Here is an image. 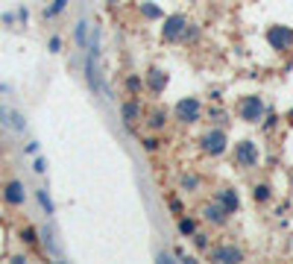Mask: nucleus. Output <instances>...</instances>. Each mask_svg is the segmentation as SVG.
<instances>
[{
    "label": "nucleus",
    "instance_id": "nucleus-1",
    "mask_svg": "<svg viewBox=\"0 0 293 264\" xmlns=\"http://www.w3.org/2000/svg\"><path fill=\"white\" fill-rule=\"evenodd\" d=\"M237 112H241V118L244 120H261V115H264V103H261L258 97H244V100L237 103Z\"/></svg>",
    "mask_w": 293,
    "mask_h": 264
},
{
    "label": "nucleus",
    "instance_id": "nucleus-2",
    "mask_svg": "<svg viewBox=\"0 0 293 264\" xmlns=\"http://www.w3.org/2000/svg\"><path fill=\"white\" fill-rule=\"evenodd\" d=\"M176 118L182 120V123H191V120L199 118V100L194 97H185V100H179V106H176Z\"/></svg>",
    "mask_w": 293,
    "mask_h": 264
},
{
    "label": "nucleus",
    "instance_id": "nucleus-3",
    "mask_svg": "<svg viewBox=\"0 0 293 264\" xmlns=\"http://www.w3.org/2000/svg\"><path fill=\"white\" fill-rule=\"evenodd\" d=\"M234 156H237V165L241 168H255V162H258V150L252 141H241L237 144V150H234Z\"/></svg>",
    "mask_w": 293,
    "mask_h": 264
},
{
    "label": "nucleus",
    "instance_id": "nucleus-4",
    "mask_svg": "<svg viewBox=\"0 0 293 264\" xmlns=\"http://www.w3.org/2000/svg\"><path fill=\"white\" fill-rule=\"evenodd\" d=\"M0 123H3V126H9V129H15V132L26 129L23 115H21V112H15V109H9V106H0Z\"/></svg>",
    "mask_w": 293,
    "mask_h": 264
},
{
    "label": "nucleus",
    "instance_id": "nucleus-5",
    "mask_svg": "<svg viewBox=\"0 0 293 264\" xmlns=\"http://www.w3.org/2000/svg\"><path fill=\"white\" fill-rule=\"evenodd\" d=\"M267 41L276 50H287L293 44V33L287 30V27H273V30L267 33Z\"/></svg>",
    "mask_w": 293,
    "mask_h": 264
},
{
    "label": "nucleus",
    "instance_id": "nucleus-6",
    "mask_svg": "<svg viewBox=\"0 0 293 264\" xmlns=\"http://www.w3.org/2000/svg\"><path fill=\"white\" fill-rule=\"evenodd\" d=\"M202 147H205V153H211V156H220L223 150H226V135L223 132H208L202 138Z\"/></svg>",
    "mask_w": 293,
    "mask_h": 264
},
{
    "label": "nucleus",
    "instance_id": "nucleus-7",
    "mask_svg": "<svg viewBox=\"0 0 293 264\" xmlns=\"http://www.w3.org/2000/svg\"><path fill=\"white\" fill-rule=\"evenodd\" d=\"M185 27H188V21L182 18V15H173V18H167V21H164V38H167V41L179 38L182 33H185Z\"/></svg>",
    "mask_w": 293,
    "mask_h": 264
},
{
    "label": "nucleus",
    "instance_id": "nucleus-8",
    "mask_svg": "<svg viewBox=\"0 0 293 264\" xmlns=\"http://www.w3.org/2000/svg\"><path fill=\"white\" fill-rule=\"evenodd\" d=\"M3 200L9 205H21L23 203V185L21 182H6V188H3Z\"/></svg>",
    "mask_w": 293,
    "mask_h": 264
},
{
    "label": "nucleus",
    "instance_id": "nucleus-9",
    "mask_svg": "<svg viewBox=\"0 0 293 264\" xmlns=\"http://www.w3.org/2000/svg\"><path fill=\"white\" fill-rule=\"evenodd\" d=\"M211 255H214V261H244L241 250H234V247H217Z\"/></svg>",
    "mask_w": 293,
    "mask_h": 264
},
{
    "label": "nucleus",
    "instance_id": "nucleus-10",
    "mask_svg": "<svg viewBox=\"0 0 293 264\" xmlns=\"http://www.w3.org/2000/svg\"><path fill=\"white\" fill-rule=\"evenodd\" d=\"M217 203H220L229 215L237 212V205H241V203H237V197H234V191H220V194H217Z\"/></svg>",
    "mask_w": 293,
    "mask_h": 264
},
{
    "label": "nucleus",
    "instance_id": "nucleus-11",
    "mask_svg": "<svg viewBox=\"0 0 293 264\" xmlns=\"http://www.w3.org/2000/svg\"><path fill=\"white\" fill-rule=\"evenodd\" d=\"M147 83H150V88L158 94V91H164V85H167V73L162 71H150L147 73Z\"/></svg>",
    "mask_w": 293,
    "mask_h": 264
},
{
    "label": "nucleus",
    "instance_id": "nucleus-12",
    "mask_svg": "<svg viewBox=\"0 0 293 264\" xmlns=\"http://www.w3.org/2000/svg\"><path fill=\"white\" fill-rule=\"evenodd\" d=\"M226 215H229V212H226L220 203H217V205H208V208H205V217H208L211 223H223V220H226Z\"/></svg>",
    "mask_w": 293,
    "mask_h": 264
},
{
    "label": "nucleus",
    "instance_id": "nucleus-13",
    "mask_svg": "<svg viewBox=\"0 0 293 264\" xmlns=\"http://www.w3.org/2000/svg\"><path fill=\"white\" fill-rule=\"evenodd\" d=\"M120 115H123V120H126V123H135V120H138V103H132V100H129V103H123Z\"/></svg>",
    "mask_w": 293,
    "mask_h": 264
},
{
    "label": "nucleus",
    "instance_id": "nucleus-14",
    "mask_svg": "<svg viewBox=\"0 0 293 264\" xmlns=\"http://www.w3.org/2000/svg\"><path fill=\"white\" fill-rule=\"evenodd\" d=\"M70 0H53V6H47L44 9V18H53V15H59V12H65V6H68Z\"/></svg>",
    "mask_w": 293,
    "mask_h": 264
},
{
    "label": "nucleus",
    "instance_id": "nucleus-15",
    "mask_svg": "<svg viewBox=\"0 0 293 264\" xmlns=\"http://www.w3.org/2000/svg\"><path fill=\"white\" fill-rule=\"evenodd\" d=\"M73 38H76V44H79V47H85V38H88V24H85V21H82V24H76Z\"/></svg>",
    "mask_w": 293,
    "mask_h": 264
},
{
    "label": "nucleus",
    "instance_id": "nucleus-16",
    "mask_svg": "<svg viewBox=\"0 0 293 264\" xmlns=\"http://www.w3.org/2000/svg\"><path fill=\"white\" fill-rule=\"evenodd\" d=\"M38 194V203H41V208H44L47 215H53V203H50V197H47V191L41 188V191H35Z\"/></svg>",
    "mask_w": 293,
    "mask_h": 264
},
{
    "label": "nucleus",
    "instance_id": "nucleus-17",
    "mask_svg": "<svg viewBox=\"0 0 293 264\" xmlns=\"http://www.w3.org/2000/svg\"><path fill=\"white\" fill-rule=\"evenodd\" d=\"M21 241H23V244H30V247H35V241H38V238H35V229L26 226V229L21 232Z\"/></svg>",
    "mask_w": 293,
    "mask_h": 264
},
{
    "label": "nucleus",
    "instance_id": "nucleus-18",
    "mask_svg": "<svg viewBox=\"0 0 293 264\" xmlns=\"http://www.w3.org/2000/svg\"><path fill=\"white\" fill-rule=\"evenodd\" d=\"M179 232H182V235H194V220H191V217H185V220L179 223Z\"/></svg>",
    "mask_w": 293,
    "mask_h": 264
},
{
    "label": "nucleus",
    "instance_id": "nucleus-19",
    "mask_svg": "<svg viewBox=\"0 0 293 264\" xmlns=\"http://www.w3.org/2000/svg\"><path fill=\"white\" fill-rule=\"evenodd\" d=\"M141 12L147 15V18H158V15H162V12H158V6H152V3H150V6H144Z\"/></svg>",
    "mask_w": 293,
    "mask_h": 264
},
{
    "label": "nucleus",
    "instance_id": "nucleus-20",
    "mask_svg": "<svg viewBox=\"0 0 293 264\" xmlns=\"http://www.w3.org/2000/svg\"><path fill=\"white\" fill-rule=\"evenodd\" d=\"M47 47H50V53H59V50H62V38H59V36H53Z\"/></svg>",
    "mask_w": 293,
    "mask_h": 264
},
{
    "label": "nucleus",
    "instance_id": "nucleus-21",
    "mask_svg": "<svg viewBox=\"0 0 293 264\" xmlns=\"http://www.w3.org/2000/svg\"><path fill=\"white\" fill-rule=\"evenodd\" d=\"M255 197H258V200H267V197H270V188H267V185H258V188H255Z\"/></svg>",
    "mask_w": 293,
    "mask_h": 264
},
{
    "label": "nucleus",
    "instance_id": "nucleus-22",
    "mask_svg": "<svg viewBox=\"0 0 293 264\" xmlns=\"http://www.w3.org/2000/svg\"><path fill=\"white\" fill-rule=\"evenodd\" d=\"M33 170H35V173H44V170H47V162H44V159H35Z\"/></svg>",
    "mask_w": 293,
    "mask_h": 264
},
{
    "label": "nucleus",
    "instance_id": "nucleus-23",
    "mask_svg": "<svg viewBox=\"0 0 293 264\" xmlns=\"http://www.w3.org/2000/svg\"><path fill=\"white\" fill-rule=\"evenodd\" d=\"M126 85H129V91H138L141 80H138V76H129V80H126Z\"/></svg>",
    "mask_w": 293,
    "mask_h": 264
},
{
    "label": "nucleus",
    "instance_id": "nucleus-24",
    "mask_svg": "<svg viewBox=\"0 0 293 264\" xmlns=\"http://www.w3.org/2000/svg\"><path fill=\"white\" fill-rule=\"evenodd\" d=\"M23 153H26V156H33V153H38V144H35V141H30V144L23 147Z\"/></svg>",
    "mask_w": 293,
    "mask_h": 264
},
{
    "label": "nucleus",
    "instance_id": "nucleus-25",
    "mask_svg": "<svg viewBox=\"0 0 293 264\" xmlns=\"http://www.w3.org/2000/svg\"><path fill=\"white\" fill-rule=\"evenodd\" d=\"M155 144H158L155 138H144V150H155Z\"/></svg>",
    "mask_w": 293,
    "mask_h": 264
},
{
    "label": "nucleus",
    "instance_id": "nucleus-26",
    "mask_svg": "<svg viewBox=\"0 0 293 264\" xmlns=\"http://www.w3.org/2000/svg\"><path fill=\"white\" fill-rule=\"evenodd\" d=\"M109 3H117V0H109Z\"/></svg>",
    "mask_w": 293,
    "mask_h": 264
}]
</instances>
